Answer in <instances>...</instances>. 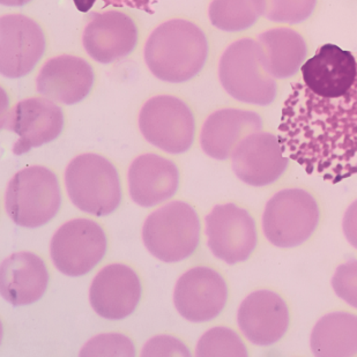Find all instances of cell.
<instances>
[{"instance_id":"obj_19","label":"cell","mask_w":357,"mask_h":357,"mask_svg":"<svg viewBox=\"0 0 357 357\" xmlns=\"http://www.w3.org/2000/svg\"><path fill=\"white\" fill-rule=\"evenodd\" d=\"M94 71L82 58L63 54L51 58L36 79L38 91L44 98L63 105H77L91 93Z\"/></svg>"},{"instance_id":"obj_23","label":"cell","mask_w":357,"mask_h":357,"mask_svg":"<svg viewBox=\"0 0 357 357\" xmlns=\"http://www.w3.org/2000/svg\"><path fill=\"white\" fill-rule=\"evenodd\" d=\"M258 42L267 71L275 79L291 78L307 61V42L291 28L278 27L264 31Z\"/></svg>"},{"instance_id":"obj_31","label":"cell","mask_w":357,"mask_h":357,"mask_svg":"<svg viewBox=\"0 0 357 357\" xmlns=\"http://www.w3.org/2000/svg\"><path fill=\"white\" fill-rule=\"evenodd\" d=\"M342 229L349 244L357 249V200L344 213Z\"/></svg>"},{"instance_id":"obj_22","label":"cell","mask_w":357,"mask_h":357,"mask_svg":"<svg viewBox=\"0 0 357 357\" xmlns=\"http://www.w3.org/2000/svg\"><path fill=\"white\" fill-rule=\"evenodd\" d=\"M49 273L40 257L13 253L0 267V294L14 307L35 303L47 291Z\"/></svg>"},{"instance_id":"obj_7","label":"cell","mask_w":357,"mask_h":357,"mask_svg":"<svg viewBox=\"0 0 357 357\" xmlns=\"http://www.w3.org/2000/svg\"><path fill=\"white\" fill-rule=\"evenodd\" d=\"M319 218V207L310 193L301 189L282 190L267 202L264 234L278 248H295L310 238Z\"/></svg>"},{"instance_id":"obj_5","label":"cell","mask_w":357,"mask_h":357,"mask_svg":"<svg viewBox=\"0 0 357 357\" xmlns=\"http://www.w3.org/2000/svg\"><path fill=\"white\" fill-rule=\"evenodd\" d=\"M61 195L57 176L45 167H29L7 185L5 207L10 219L24 228H38L57 215Z\"/></svg>"},{"instance_id":"obj_18","label":"cell","mask_w":357,"mask_h":357,"mask_svg":"<svg viewBox=\"0 0 357 357\" xmlns=\"http://www.w3.org/2000/svg\"><path fill=\"white\" fill-rule=\"evenodd\" d=\"M289 310L282 297L271 290H258L243 301L237 323L246 339L257 346H272L289 327Z\"/></svg>"},{"instance_id":"obj_15","label":"cell","mask_w":357,"mask_h":357,"mask_svg":"<svg viewBox=\"0 0 357 357\" xmlns=\"http://www.w3.org/2000/svg\"><path fill=\"white\" fill-rule=\"evenodd\" d=\"M305 87L319 98L348 94L357 80V57L334 44H325L301 68Z\"/></svg>"},{"instance_id":"obj_25","label":"cell","mask_w":357,"mask_h":357,"mask_svg":"<svg viewBox=\"0 0 357 357\" xmlns=\"http://www.w3.org/2000/svg\"><path fill=\"white\" fill-rule=\"evenodd\" d=\"M208 17L220 31L237 33L252 27L261 15L256 0H213Z\"/></svg>"},{"instance_id":"obj_10","label":"cell","mask_w":357,"mask_h":357,"mask_svg":"<svg viewBox=\"0 0 357 357\" xmlns=\"http://www.w3.org/2000/svg\"><path fill=\"white\" fill-rule=\"evenodd\" d=\"M206 236L216 258L229 265L243 263L256 249V223L238 206L218 205L206 216Z\"/></svg>"},{"instance_id":"obj_27","label":"cell","mask_w":357,"mask_h":357,"mask_svg":"<svg viewBox=\"0 0 357 357\" xmlns=\"http://www.w3.org/2000/svg\"><path fill=\"white\" fill-rule=\"evenodd\" d=\"M196 355L199 357H244L248 356V349L233 330L214 327L200 337Z\"/></svg>"},{"instance_id":"obj_21","label":"cell","mask_w":357,"mask_h":357,"mask_svg":"<svg viewBox=\"0 0 357 357\" xmlns=\"http://www.w3.org/2000/svg\"><path fill=\"white\" fill-rule=\"evenodd\" d=\"M263 119L258 114L242 109H222L206 119L200 135V145L207 155L227 160L239 142L255 132L261 131Z\"/></svg>"},{"instance_id":"obj_6","label":"cell","mask_w":357,"mask_h":357,"mask_svg":"<svg viewBox=\"0 0 357 357\" xmlns=\"http://www.w3.org/2000/svg\"><path fill=\"white\" fill-rule=\"evenodd\" d=\"M142 241L158 259L165 263L182 261L198 248V214L186 202H170L147 218L142 228Z\"/></svg>"},{"instance_id":"obj_32","label":"cell","mask_w":357,"mask_h":357,"mask_svg":"<svg viewBox=\"0 0 357 357\" xmlns=\"http://www.w3.org/2000/svg\"><path fill=\"white\" fill-rule=\"evenodd\" d=\"M105 6L130 7L135 10H144L146 13L154 14V5L159 0H102Z\"/></svg>"},{"instance_id":"obj_30","label":"cell","mask_w":357,"mask_h":357,"mask_svg":"<svg viewBox=\"0 0 357 357\" xmlns=\"http://www.w3.org/2000/svg\"><path fill=\"white\" fill-rule=\"evenodd\" d=\"M142 356H190V351L175 337H156L146 344Z\"/></svg>"},{"instance_id":"obj_12","label":"cell","mask_w":357,"mask_h":357,"mask_svg":"<svg viewBox=\"0 0 357 357\" xmlns=\"http://www.w3.org/2000/svg\"><path fill=\"white\" fill-rule=\"evenodd\" d=\"M45 50L42 28L22 14L0 19V73L5 78H22L38 65Z\"/></svg>"},{"instance_id":"obj_26","label":"cell","mask_w":357,"mask_h":357,"mask_svg":"<svg viewBox=\"0 0 357 357\" xmlns=\"http://www.w3.org/2000/svg\"><path fill=\"white\" fill-rule=\"evenodd\" d=\"M261 17L277 24H298L314 14L318 0H256Z\"/></svg>"},{"instance_id":"obj_29","label":"cell","mask_w":357,"mask_h":357,"mask_svg":"<svg viewBox=\"0 0 357 357\" xmlns=\"http://www.w3.org/2000/svg\"><path fill=\"white\" fill-rule=\"evenodd\" d=\"M332 287L337 297L357 309V260H351L337 267Z\"/></svg>"},{"instance_id":"obj_28","label":"cell","mask_w":357,"mask_h":357,"mask_svg":"<svg viewBox=\"0 0 357 357\" xmlns=\"http://www.w3.org/2000/svg\"><path fill=\"white\" fill-rule=\"evenodd\" d=\"M81 356H133L135 347L131 340L119 334L98 335L89 341L81 351Z\"/></svg>"},{"instance_id":"obj_3","label":"cell","mask_w":357,"mask_h":357,"mask_svg":"<svg viewBox=\"0 0 357 357\" xmlns=\"http://www.w3.org/2000/svg\"><path fill=\"white\" fill-rule=\"evenodd\" d=\"M220 82L237 101L270 105L277 98L275 78L267 71L258 40L242 38L230 44L219 64Z\"/></svg>"},{"instance_id":"obj_9","label":"cell","mask_w":357,"mask_h":357,"mask_svg":"<svg viewBox=\"0 0 357 357\" xmlns=\"http://www.w3.org/2000/svg\"><path fill=\"white\" fill-rule=\"evenodd\" d=\"M107 237L98 223L75 219L56 231L50 244L51 259L57 270L68 277L91 272L105 257Z\"/></svg>"},{"instance_id":"obj_34","label":"cell","mask_w":357,"mask_h":357,"mask_svg":"<svg viewBox=\"0 0 357 357\" xmlns=\"http://www.w3.org/2000/svg\"><path fill=\"white\" fill-rule=\"evenodd\" d=\"M31 1V0H0V3L5 6H24Z\"/></svg>"},{"instance_id":"obj_24","label":"cell","mask_w":357,"mask_h":357,"mask_svg":"<svg viewBox=\"0 0 357 357\" xmlns=\"http://www.w3.org/2000/svg\"><path fill=\"white\" fill-rule=\"evenodd\" d=\"M311 351L318 357H347L357 354V316L333 312L314 325Z\"/></svg>"},{"instance_id":"obj_17","label":"cell","mask_w":357,"mask_h":357,"mask_svg":"<svg viewBox=\"0 0 357 357\" xmlns=\"http://www.w3.org/2000/svg\"><path fill=\"white\" fill-rule=\"evenodd\" d=\"M140 296L142 284L138 275L123 264H112L100 271L89 290L91 307L105 319L128 317L135 310Z\"/></svg>"},{"instance_id":"obj_13","label":"cell","mask_w":357,"mask_h":357,"mask_svg":"<svg viewBox=\"0 0 357 357\" xmlns=\"http://www.w3.org/2000/svg\"><path fill=\"white\" fill-rule=\"evenodd\" d=\"M228 288L218 272L208 267H195L176 283L174 303L183 318L192 323L218 317L226 307Z\"/></svg>"},{"instance_id":"obj_33","label":"cell","mask_w":357,"mask_h":357,"mask_svg":"<svg viewBox=\"0 0 357 357\" xmlns=\"http://www.w3.org/2000/svg\"><path fill=\"white\" fill-rule=\"evenodd\" d=\"M75 3V6L82 13H86L88 10H91L93 5H94L96 0H73Z\"/></svg>"},{"instance_id":"obj_20","label":"cell","mask_w":357,"mask_h":357,"mask_svg":"<svg viewBox=\"0 0 357 357\" xmlns=\"http://www.w3.org/2000/svg\"><path fill=\"white\" fill-rule=\"evenodd\" d=\"M177 165L156 154H144L128 169V191L142 207H153L168 200L178 189Z\"/></svg>"},{"instance_id":"obj_16","label":"cell","mask_w":357,"mask_h":357,"mask_svg":"<svg viewBox=\"0 0 357 357\" xmlns=\"http://www.w3.org/2000/svg\"><path fill=\"white\" fill-rule=\"evenodd\" d=\"M137 42L138 29L135 21L117 10L93 14L82 35L84 50L102 64L128 57Z\"/></svg>"},{"instance_id":"obj_1","label":"cell","mask_w":357,"mask_h":357,"mask_svg":"<svg viewBox=\"0 0 357 357\" xmlns=\"http://www.w3.org/2000/svg\"><path fill=\"white\" fill-rule=\"evenodd\" d=\"M283 152L311 175L337 184L357 174V80L342 98H324L295 84L279 126Z\"/></svg>"},{"instance_id":"obj_11","label":"cell","mask_w":357,"mask_h":357,"mask_svg":"<svg viewBox=\"0 0 357 357\" xmlns=\"http://www.w3.org/2000/svg\"><path fill=\"white\" fill-rule=\"evenodd\" d=\"M63 126V110L47 98L17 102L1 119V128L17 135L13 146L15 155L54 142L61 135Z\"/></svg>"},{"instance_id":"obj_8","label":"cell","mask_w":357,"mask_h":357,"mask_svg":"<svg viewBox=\"0 0 357 357\" xmlns=\"http://www.w3.org/2000/svg\"><path fill=\"white\" fill-rule=\"evenodd\" d=\"M139 128L149 144L170 154H181L192 146L196 123L185 102L159 95L142 107Z\"/></svg>"},{"instance_id":"obj_2","label":"cell","mask_w":357,"mask_h":357,"mask_svg":"<svg viewBox=\"0 0 357 357\" xmlns=\"http://www.w3.org/2000/svg\"><path fill=\"white\" fill-rule=\"evenodd\" d=\"M144 54L146 65L156 78L182 84L195 78L205 66L208 42L197 24L175 19L153 31Z\"/></svg>"},{"instance_id":"obj_14","label":"cell","mask_w":357,"mask_h":357,"mask_svg":"<svg viewBox=\"0 0 357 357\" xmlns=\"http://www.w3.org/2000/svg\"><path fill=\"white\" fill-rule=\"evenodd\" d=\"M235 175L251 186L270 185L286 172L289 158L283 152L279 137L255 132L239 142L231 155Z\"/></svg>"},{"instance_id":"obj_4","label":"cell","mask_w":357,"mask_h":357,"mask_svg":"<svg viewBox=\"0 0 357 357\" xmlns=\"http://www.w3.org/2000/svg\"><path fill=\"white\" fill-rule=\"evenodd\" d=\"M68 197L82 212L105 216L121 205L119 172L112 162L98 154H82L72 160L65 172Z\"/></svg>"}]
</instances>
